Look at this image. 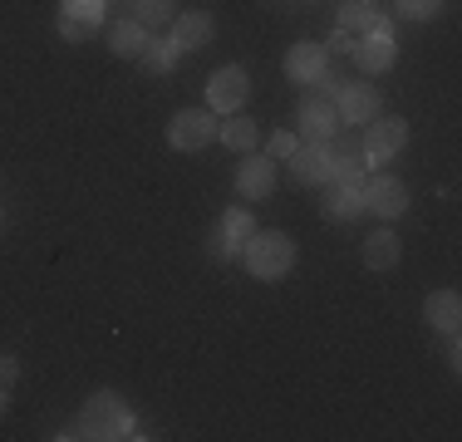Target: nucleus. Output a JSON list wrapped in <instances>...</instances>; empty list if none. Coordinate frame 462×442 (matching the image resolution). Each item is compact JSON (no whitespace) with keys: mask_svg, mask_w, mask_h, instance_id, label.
<instances>
[{"mask_svg":"<svg viewBox=\"0 0 462 442\" xmlns=\"http://www.w3.org/2000/svg\"><path fill=\"white\" fill-rule=\"evenodd\" d=\"M325 148H329V182H349V177H365L369 158H365V138H359L355 128L335 133V138H329ZM329 182H325V187H329Z\"/></svg>","mask_w":462,"mask_h":442,"instance_id":"obj_4","label":"nucleus"},{"mask_svg":"<svg viewBox=\"0 0 462 442\" xmlns=\"http://www.w3.org/2000/svg\"><path fill=\"white\" fill-rule=\"evenodd\" d=\"M295 152V133H271L266 138V158L276 162V158H291Z\"/></svg>","mask_w":462,"mask_h":442,"instance_id":"obj_26","label":"nucleus"},{"mask_svg":"<svg viewBox=\"0 0 462 442\" xmlns=\"http://www.w3.org/2000/svg\"><path fill=\"white\" fill-rule=\"evenodd\" d=\"M15 379H20L15 354H0V389H15Z\"/></svg>","mask_w":462,"mask_h":442,"instance_id":"obj_27","label":"nucleus"},{"mask_svg":"<svg viewBox=\"0 0 462 442\" xmlns=\"http://www.w3.org/2000/svg\"><path fill=\"white\" fill-rule=\"evenodd\" d=\"M329 50H335V54H349V50H355V35H349V30H335V35H329Z\"/></svg>","mask_w":462,"mask_h":442,"instance_id":"obj_28","label":"nucleus"},{"mask_svg":"<svg viewBox=\"0 0 462 442\" xmlns=\"http://www.w3.org/2000/svg\"><path fill=\"white\" fill-rule=\"evenodd\" d=\"M379 20V0H345L339 5V30H349V35H369Z\"/></svg>","mask_w":462,"mask_h":442,"instance_id":"obj_19","label":"nucleus"},{"mask_svg":"<svg viewBox=\"0 0 462 442\" xmlns=\"http://www.w3.org/2000/svg\"><path fill=\"white\" fill-rule=\"evenodd\" d=\"M74 423H79V437H98V442H108V437H138L134 433V418H128V408H124V398H118V393H94Z\"/></svg>","mask_w":462,"mask_h":442,"instance_id":"obj_2","label":"nucleus"},{"mask_svg":"<svg viewBox=\"0 0 462 442\" xmlns=\"http://www.w3.org/2000/svg\"><path fill=\"white\" fill-rule=\"evenodd\" d=\"M148 35H152V30H148V25H138V20H118L114 35H108V50L124 54V60H143V50L152 44Z\"/></svg>","mask_w":462,"mask_h":442,"instance_id":"obj_18","label":"nucleus"},{"mask_svg":"<svg viewBox=\"0 0 462 442\" xmlns=\"http://www.w3.org/2000/svg\"><path fill=\"white\" fill-rule=\"evenodd\" d=\"M325 60H329V50L325 44H291V54H285V74H291L295 84H315V79H325Z\"/></svg>","mask_w":462,"mask_h":442,"instance_id":"obj_13","label":"nucleus"},{"mask_svg":"<svg viewBox=\"0 0 462 442\" xmlns=\"http://www.w3.org/2000/svg\"><path fill=\"white\" fill-rule=\"evenodd\" d=\"M365 158H369V168H383L389 158H399L403 152V143H409V124L403 118H369L365 124Z\"/></svg>","mask_w":462,"mask_h":442,"instance_id":"obj_3","label":"nucleus"},{"mask_svg":"<svg viewBox=\"0 0 462 442\" xmlns=\"http://www.w3.org/2000/svg\"><path fill=\"white\" fill-rule=\"evenodd\" d=\"M393 60H399V44H393L389 20H379V25H374L365 40H355V64H359L365 74H383V69H393Z\"/></svg>","mask_w":462,"mask_h":442,"instance_id":"obj_7","label":"nucleus"},{"mask_svg":"<svg viewBox=\"0 0 462 442\" xmlns=\"http://www.w3.org/2000/svg\"><path fill=\"white\" fill-rule=\"evenodd\" d=\"M241 261L256 281H285L295 265V241L285 231H251L246 246H241Z\"/></svg>","mask_w":462,"mask_h":442,"instance_id":"obj_1","label":"nucleus"},{"mask_svg":"<svg viewBox=\"0 0 462 442\" xmlns=\"http://www.w3.org/2000/svg\"><path fill=\"white\" fill-rule=\"evenodd\" d=\"M285 162H291L295 182H329V148L325 143H295V152Z\"/></svg>","mask_w":462,"mask_h":442,"instance_id":"obj_14","label":"nucleus"},{"mask_svg":"<svg viewBox=\"0 0 462 442\" xmlns=\"http://www.w3.org/2000/svg\"><path fill=\"white\" fill-rule=\"evenodd\" d=\"M60 15H74V20H89V25H98V15H104V0H64Z\"/></svg>","mask_w":462,"mask_h":442,"instance_id":"obj_23","label":"nucleus"},{"mask_svg":"<svg viewBox=\"0 0 462 442\" xmlns=\"http://www.w3.org/2000/svg\"><path fill=\"white\" fill-rule=\"evenodd\" d=\"M423 315H428V325H433V329H448V335H453L457 319H462V295L457 290H433L423 300Z\"/></svg>","mask_w":462,"mask_h":442,"instance_id":"obj_17","label":"nucleus"},{"mask_svg":"<svg viewBox=\"0 0 462 442\" xmlns=\"http://www.w3.org/2000/svg\"><path fill=\"white\" fill-rule=\"evenodd\" d=\"M443 10V0H399V15L403 20H433Z\"/></svg>","mask_w":462,"mask_h":442,"instance_id":"obj_24","label":"nucleus"},{"mask_svg":"<svg viewBox=\"0 0 462 442\" xmlns=\"http://www.w3.org/2000/svg\"><path fill=\"white\" fill-rule=\"evenodd\" d=\"M365 212L383 216V221L403 216V212H409V187H403L399 177L379 172V177H374V182H365Z\"/></svg>","mask_w":462,"mask_h":442,"instance_id":"obj_8","label":"nucleus"},{"mask_svg":"<svg viewBox=\"0 0 462 442\" xmlns=\"http://www.w3.org/2000/svg\"><path fill=\"white\" fill-rule=\"evenodd\" d=\"M5 408H10V389H0V418H5Z\"/></svg>","mask_w":462,"mask_h":442,"instance_id":"obj_29","label":"nucleus"},{"mask_svg":"<svg viewBox=\"0 0 462 442\" xmlns=\"http://www.w3.org/2000/svg\"><path fill=\"white\" fill-rule=\"evenodd\" d=\"M217 124H222V118H212V108H182L168 128V143L178 152H197L217 138Z\"/></svg>","mask_w":462,"mask_h":442,"instance_id":"obj_5","label":"nucleus"},{"mask_svg":"<svg viewBox=\"0 0 462 442\" xmlns=\"http://www.w3.org/2000/svg\"><path fill=\"white\" fill-rule=\"evenodd\" d=\"M335 133H339L335 104H329V98H305L300 104V138L305 143H329Z\"/></svg>","mask_w":462,"mask_h":442,"instance_id":"obj_11","label":"nucleus"},{"mask_svg":"<svg viewBox=\"0 0 462 442\" xmlns=\"http://www.w3.org/2000/svg\"><path fill=\"white\" fill-rule=\"evenodd\" d=\"M217 138H222L231 152H251V148H256V138H261V133H256V124H251V118L226 114L222 124H217Z\"/></svg>","mask_w":462,"mask_h":442,"instance_id":"obj_20","label":"nucleus"},{"mask_svg":"<svg viewBox=\"0 0 462 442\" xmlns=\"http://www.w3.org/2000/svg\"><path fill=\"white\" fill-rule=\"evenodd\" d=\"M134 20H138V25H148V30L168 25V20H172V0H134Z\"/></svg>","mask_w":462,"mask_h":442,"instance_id":"obj_21","label":"nucleus"},{"mask_svg":"<svg viewBox=\"0 0 462 442\" xmlns=\"http://www.w3.org/2000/svg\"><path fill=\"white\" fill-rule=\"evenodd\" d=\"M335 118H339V128H365L369 118H379V88H369V84H349V88H339V98H335Z\"/></svg>","mask_w":462,"mask_h":442,"instance_id":"obj_9","label":"nucleus"},{"mask_svg":"<svg viewBox=\"0 0 462 442\" xmlns=\"http://www.w3.org/2000/svg\"><path fill=\"white\" fill-rule=\"evenodd\" d=\"M89 20H74V15H60V35L64 40H69V44H84V40H89Z\"/></svg>","mask_w":462,"mask_h":442,"instance_id":"obj_25","label":"nucleus"},{"mask_svg":"<svg viewBox=\"0 0 462 442\" xmlns=\"http://www.w3.org/2000/svg\"><path fill=\"white\" fill-rule=\"evenodd\" d=\"M271 192H276V162L271 158H241L236 162V197H256V202H266Z\"/></svg>","mask_w":462,"mask_h":442,"instance_id":"obj_10","label":"nucleus"},{"mask_svg":"<svg viewBox=\"0 0 462 442\" xmlns=\"http://www.w3.org/2000/svg\"><path fill=\"white\" fill-rule=\"evenodd\" d=\"M365 265L369 271H393L399 265V256H403V241L393 236V231H374V236H365Z\"/></svg>","mask_w":462,"mask_h":442,"instance_id":"obj_16","label":"nucleus"},{"mask_svg":"<svg viewBox=\"0 0 462 442\" xmlns=\"http://www.w3.org/2000/svg\"><path fill=\"white\" fill-rule=\"evenodd\" d=\"M365 212V182L349 177V182H329V197H325V216L335 221H355Z\"/></svg>","mask_w":462,"mask_h":442,"instance_id":"obj_15","label":"nucleus"},{"mask_svg":"<svg viewBox=\"0 0 462 442\" xmlns=\"http://www.w3.org/2000/svg\"><path fill=\"white\" fill-rule=\"evenodd\" d=\"M246 94H251V79H246L241 64H226V69H217L212 79H207V104H212V114H241Z\"/></svg>","mask_w":462,"mask_h":442,"instance_id":"obj_6","label":"nucleus"},{"mask_svg":"<svg viewBox=\"0 0 462 442\" xmlns=\"http://www.w3.org/2000/svg\"><path fill=\"white\" fill-rule=\"evenodd\" d=\"M212 15L207 10H187V15H172V50L187 54V50H202L212 44Z\"/></svg>","mask_w":462,"mask_h":442,"instance_id":"obj_12","label":"nucleus"},{"mask_svg":"<svg viewBox=\"0 0 462 442\" xmlns=\"http://www.w3.org/2000/svg\"><path fill=\"white\" fill-rule=\"evenodd\" d=\"M172 60H178V50H172V40L168 44H148V50H143V64H148V69H158V74H168L172 69Z\"/></svg>","mask_w":462,"mask_h":442,"instance_id":"obj_22","label":"nucleus"}]
</instances>
